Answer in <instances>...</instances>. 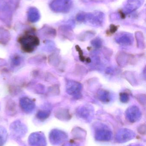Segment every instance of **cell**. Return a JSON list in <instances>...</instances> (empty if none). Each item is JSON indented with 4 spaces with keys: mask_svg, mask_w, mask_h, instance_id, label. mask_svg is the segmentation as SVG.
<instances>
[{
    "mask_svg": "<svg viewBox=\"0 0 146 146\" xmlns=\"http://www.w3.org/2000/svg\"><path fill=\"white\" fill-rule=\"evenodd\" d=\"M72 0H55L52 3V9L58 13H67L72 7Z\"/></svg>",
    "mask_w": 146,
    "mask_h": 146,
    "instance_id": "5",
    "label": "cell"
},
{
    "mask_svg": "<svg viewBox=\"0 0 146 146\" xmlns=\"http://www.w3.org/2000/svg\"><path fill=\"white\" fill-rule=\"evenodd\" d=\"M117 27L116 26L114 25H111L110 27V31L111 33H113L115 32L117 30Z\"/></svg>",
    "mask_w": 146,
    "mask_h": 146,
    "instance_id": "15",
    "label": "cell"
},
{
    "mask_svg": "<svg viewBox=\"0 0 146 146\" xmlns=\"http://www.w3.org/2000/svg\"><path fill=\"white\" fill-rule=\"evenodd\" d=\"M76 50L79 52V54L80 59L81 60L83 61L85 60V57L83 56V52H82V50L79 47L78 45H76Z\"/></svg>",
    "mask_w": 146,
    "mask_h": 146,
    "instance_id": "14",
    "label": "cell"
},
{
    "mask_svg": "<svg viewBox=\"0 0 146 146\" xmlns=\"http://www.w3.org/2000/svg\"><path fill=\"white\" fill-rule=\"evenodd\" d=\"M22 48L26 52H32L39 43L37 38L33 35H26L20 39Z\"/></svg>",
    "mask_w": 146,
    "mask_h": 146,
    "instance_id": "2",
    "label": "cell"
},
{
    "mask_svg": "<svg viewBox=\"0 0 146 146\" xmlns=\"http://www.w3.org/2000/svg\"><path fill=\"white\" fill-rule=\"evenodd\" d=\"M27 102H21V105L25 111L27 112H31L34 108V104L33 102H31L29 100Z\"/></svg>",
    "mask_w": 146,
    "mask_h": 146,
    "instance_id": "12",
    "label": "cell"
},
{
    "mask_svg": "<svg viewBox=\"0 0 146 146\" xmlns=\"http://www.w3.org/2000/svg\"><path fill=\"white\" fill-rule=\"evenodd\" d=\"M144 2V0H128L123 10V14L130 13L140 7Z\"/></svg>",
    "mask_w": 146,
    "mask_h": 146,
    "instance_id": "9",
    "label": "cell"
},
{
    "mask_svg": "<svg viewBox=\"0 0 146 146\" xmlns=\"http://www.w3.org/2000/svg\"><path fill=\"white\" fill-rule=\"evenodd\" d=\"M68 138L67 134L59 129H53L49 135L50 142L53 145H59L64 143L67 140Z\"/></svg>",
    "mask_w": 146,
    "mask_h": 146,
    "instance_id": "3",
    "label": "cell"
},
{
    "mask_svg": "<svg viewBox=\"0 0 146 146\" xmlns=\"http://www.w3.org/2000/svg\"><path fill=\"white\" fill-rule=\"evenodd\" d=\"M127 146H144V145L140 143H133V144H130Z\"/></svg>",
    "mask_w": 146,
    "mask_h": 146,
    "instance_id": "17",
    "label": "cell"
},
{
    "mask_svg": "<svg viewBox=\"0 0 146 146\" xmlns=\"http://www.w3.org/2000/svg\"><path fill=\"white\" fill-rule=\"evenodd\" d=\"M63 146H79L76 143L74 142H68V143H66Z\"/></svg>",
    "mask_w": 146,
    "mask_h": 146,
    "instance_id": "16",
    "label": "cell"
},
{
    "mask_svg": "<svg viewBox=\"0 0 146 146\" xmlns=\"http://www.w3.org/2000/svg\"><path fill=\"white\" fill-rule=\"evenodd\" d=\"M28 141L31 146H46L47 145L45 136L43 133L40 132L31 134Z\"/></svg>",
    "mask_w": 146,
    "mask_h": 146,
    "instance_id": "8",
    "label": "cell"
},
{
    "mask_svg": "<svg viewBox=\"0 0 146 146\" xmlns=\"http://www.w3.org/2000/svg\"><path fill=\"white\" fill-rule=\"evenodd\" d=\"M113 133L110 129L107 127H102L98 128L95 132L94 137L96 140L101 141H108L111 140Z\"/></svg>",
    "mask_w": 146,
    "mask_h": 146,
    "instance_id": "6",
    "label": "cell"
},
{
    "mask_svg": "<svg viewBox=\"0 0 146 146\" xmlns=\"http://www.w3.org/2000/svg\"><path fill=\"white\" fill-rule=\"evenodd\" d=\"M136 136V134L131 129L123 128L118 130L115 136L117 142L124 143L133 139Z\"/></svg>",
    "mask_w": 146,
    "mask_h": 146,
    "instance_id": "4",
    "label": "cell"
},
{
    "mask_svg": "<svg viewBox=\"0 0 146 146\" xmlns=\"http://www.w3.org/2000/svg\"><path fill=\"white\" fill-rule=\"evenodd\" d=\"M10 131L14 136L17 138L24 137L27 132V128L19 121H16L10 125Z\"/></svg>",
    "mask_w": 146,
    "mask_h": 146,
    "instance_id": "7",
    "label": "cell"
},
{
    "mask_svg": "<svg viewBox=\"0 0 146 146\" xmlns=\"http://www.w3.org/2000/svg\"><path fill=\"white\" fill-rule=\"evenodd\" d=\"M126 116L129 121L131 123L138 121L141 117V113L139 110L136 108L129 109L126 112Z\"/></svg>",
    "mask_w": 146,
    "mask_h": 146,
    "instance_id": "10",
    "label": "cell"
},
{
    "mask_svg": "<svg viewBox=\"0 0 146 146\" xmlns=\"http://www.w3.org/2000/svg\"><path fill=\"white\" fill-rule=\"evenodd\" d=\"M79 21H84L94 26L101 25L105 19L104 14L96 11L92 13H79L76 17Z\"/></svg>",
    "mask_w": 146,
    "mask_h": 146,
    "instance_id": "1",
    "label": "cell"
},
{
    "mask_svg": "<svg viewBox=\"0 0 146 146\" xmlns=\"http://www.w3.org/2000/svg\"><path fill=\"white\" fill-rule=\"evenodd\" d=\"M8 133L5 128L0 127V146H3L7 139Z\"/></svg>",
    "mask_w": 146,
    "mask_h": 146,
    "instance_id": "11",
    "label": "cell"
},
{
    "mask_svg": "<svg viewBox=\"0 0 146 146\" xmlns=\"http://www.w3.org/2000/svg\"><path fill=\"white\" fill-rule=\"evenodd\" d=\"M49 115V113L48 111H39L37 114V117L41 120H45Z\"/></svg>",
    "mask_w": 146,
    "mask_h": 146,
    "instance_id": "13",
    "label": "cell"
}]
</instances>
